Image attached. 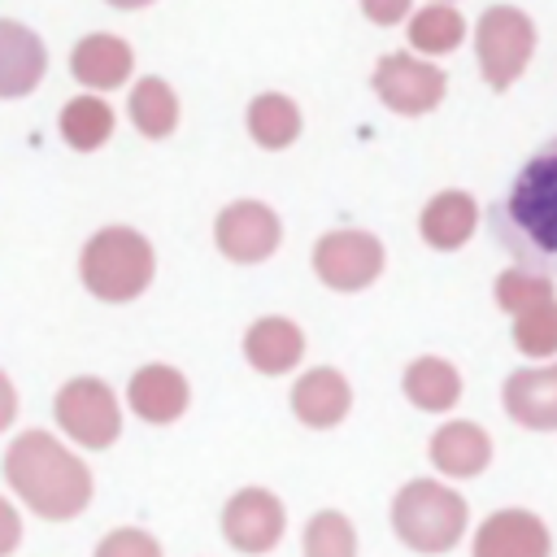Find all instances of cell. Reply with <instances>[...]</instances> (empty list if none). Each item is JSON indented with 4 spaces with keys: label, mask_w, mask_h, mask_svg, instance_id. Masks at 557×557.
I'll return each instance as SVG.
<instances>
[{
    "label": "cell",
    "mask_w": 557,
    "mask_h": 557,
    "mask_svg": "<svg viewBox=\"0 0 557 557\" xmlns=\"http://www.w3.org/2000/svg\"><path fill=\"white\" fill-rule=\"evenodd\" d=\"M492 235L535 274H557V135L513 174L492 209Z\"/></svg>",
    "instance_id": "1"
},
{
    "label": "cell",
    "mask_w": 557,
    "mask_h": 557,
    "mask_svg": "<svg viewBox=\"0 0 557 557\" xmlns=\"http://www.w3.org/2000/svg\"><path fill=\"white\" fill-rule=\"evenodd\" d=\"M4 474L17 487V496L44 518H74L91 496L87 466L44 431H26L13 440L4 457Z\"/></svg>",
    "instance_id": "2"
},
{
    "label": "cell",
    "mask_w": 557,
    "mask_h": 557,
    "mask_svg": "<svg viewBox=\"0 0 557 557\" xmlns=\"http://www.w3.org/2000/svg\"><path fill=\"white\" fill-rule=\"evenodd\" d=\"M152 278V248L131 226H104L83 248V283L100 300H135Z\"/></svg>",
    "instance_id": "3"
},
{
    "label": "cell",
    "mask_w": 557,
    "mask_h": 557,
    "mask_svg": "<svg viewBox=\"0 0 557 557\" xmlns=\"http://www.w3.org/2000/svg\"><path fill=\"white\" fill-rule=\"evenodd\" d=\"M474 44H479L483 78H487L492 87H509V83L522 74L531 48H535V26H531L527 13L496 4V9H487V13L479 17Z\"/></svg>",
    "instance_id": "4"
},
{
    "label": "cell",
    "mask_w": 557,
    "mask_h": 557,
    "mask_svg": "<svg viewBox=\"0 0 557 557\" xmlns=\"http://www.w3.org/2000/svg\"><path fill=\"white\" fill-rule=\"evenodd\" d=\"M57 422L87 448H104L122 431V413L113 392L100 379H74L57 392Z\"/></svg>",
    "instance_id": "5"
},
{
    "label": "cell",
    "mask_w": 557,
    "mask_h": 557,
    "mask_svg": "<svg viewBox=\"0 0 557 557\" xmlns=\"http://www.w3.org/2000/svg\"><path fill=\"white\" fill-rule=\"evenodd\" d=\"M313 270L322 274L326 287L357 292L383 270V248L366 231H331L313 248Z\"/></svg>",
    "instance_id": "6"
},
{
    "label": "cell",
    "mask_w": 557,
    "mask_h": 557,
    "mask_svg": "<svg viewBox=\"0 0 557 557\" xmlns=\"http://www.w3.org/2000/svg\"><path fill=\"white\" fill-rule=\"evenodd\" d=\"M457 522H461V505L435 483H413L396 500V527L418 548H444L457 535Z\"/></svg>",
    "instance_id": "7"
},
{
    "label": "cell",
    "mask_w": 557,
    "mask_h": 557,
    "mask_svg": "<svg viewBox=\"0 0 557 557\" xmlns=\"http://www.w3.org/2000/svg\"><path fill=\"white\" fill-rule=\"evenodd\" d=\"M278 218L274 209H265L261 200H235L218 213V226H213V239L218 248L231 257V261H265L274 248H278Z\"/></svg>",
    "instance_id": "8"
},
{
    "label": "cell",
    "mask_w": 557,
    "mask_h": 557,
    "mask_svg": "<svg viewBox=\"0 0 557 557\" xmlns=\"http://www.w3.org/2000/svg\"><path fill=\"white\" fill-rule=\"evenodd\" d=\"M374 91L383 96L387 109L396 113H426L440 104L444 96V74L418 57H405V52H392L379 61L374 70Z\"/></svg>",
    "instance_id": "9"
},
{
    "label": "cell",
    "mask_w": 557,
    "mask_h": 557,
    "mask_svg": "<svg viewBox=\"0 0 557 557\" xmlns=\"http://www.w3.org/2000/svg\"><path fill=\"white\" fill-rule=\"evenodd\" d=\"M222 531L239 553H270L278 544V535H283V505L270 492L248 487L226 505Z\"/></svg>",
    "instance_id": "10"
},
{
    "label": "cell",
    "mask_w": 557,
    "mask_h": 557,
    "mask_svg": "<svg viewBox=\"0 0 557 557\" xmlns=\"http://www.w3.org/2000/svg\"><path fill=\"white\" fill-rule=\"evenodd\" d=\"M48 52L22 22H0V96H26L44 78Z\"/></svg>",
    "instance_id": "11"
},
{
    "label": "cell",
    "mask_w": 557,
    "mask_h": 557,
    "mask_svg": "<svg viewBox=\"0 0 557 557\" xmlns=\"http://www.w3.org/2000/svg\"><path fill=\"white\" fill-rule=\"evenodd\" d=\"M131 44L117 39V35H87L78 39L74 57H70V70L83 87H96V91H109V87H122L131 78Z\"/></svg>",
    "instance_id": "12"
},
{
    "label": "cell",
    "mask_w": 557,
    "mask_h": 557,
    "mask_svg": "<svg viewBox=\"0 0 557 557\" xmlns=\"http://www.w3.org/2000/svg\"><path fill=\"white\" fill-rule=\"evenodd\" d=\"M131 405L148 422H174L187 409V379L174 366H144L131 379Z\"/></svg>",
    "instance_id": "13"
},
{
    "label": "cell",
    "mask_w": 557,
    "mask_h": 557,
    "mask_svg": "<svg viewBox=\"0 0 557 557\" xmlns=\"http://www.w3.org/2000/svg\"><path fill=\"white\" fill-rule=\"evenodd\" d=\"M305 352V335L296 322L287 318H261L248 335H244V357L261 370V374H283L300 361Z\"/></svg>",
    "instance_id": "14"
},
{
    "label": "cell",
    "mask_w": 557,
    "mask_h": 557,
    "mask_svg": "<svg viewBox=\"0 0 557 557\" xmlns=\"http://www.w3.org/2000/svg\"><path fill=\"white\" fill-rule=\"evenodd\" d=\"M292 409L309 426H335L348 413V383L335 370H309L292 392Z\"/></svg>",
    "instance_id": "15"
},
{
    "label": "cell",
    "mask_w": 557,
    "mask_h": 557,
    "mask_svg": "<svg viewBox=\"0 0 557 557\" xmlns=\"http://www.w3.org/2000/svg\"><path fill=\"white\" fill-rule=\"evenodd\" d=\"M474 231V200L466 191H440L422 209V235L435 248H457Z\"/></svg>",
    "instance_id": "16"
},
{
    "label": "cell",
    "mask_w": 557,
    "mask_h": 557,
    "mask_svg": "<svg viewBox=\"0 0 557 557\" xmlns=\"http://www.w3.org/2000/svg\"><path fill=\"white\" fill-rule=\"evenodd\" d=\"M57 122H61L65 144L78 148V152H91V148H100V144L113 135V109H109L104 100H96V96H74V100L61 109Z\"/></svg>",
    "instance_id": "17"
},
{
    "label": "cell",
    "mask_w": 557,
    "mask_h": 557,
    "mask_svg": "<svg viewBox=\"0 0 557 557\" xmlns=\"http://www.w3.org/2000/svg\"><path fill=\"white\" fill-rule=\"evenodd\" d=\"M248 131L261 148H287L300 135V109L278 91H265L248 104Z\"/></svg>",
    "instance_id": "18"
},
{
    "label": "cell",
    "mask_w": 557,
    "mask_h": 557,
    "mask_svg": "<svg viewBox=\"0 0 557 557\" xmlns=\"http://www.w3.org/2000/svg\"><path fill=\"white\" fill-rule=\"evenodd\" d=\"M505 400L522 422L553 426L557 422V370H548V374H513Z\"/></svg>",
    "instance_id": "19"
},
{
    "label": "cell",
    "mask_w": 557,
    "mask_h": 557,
    "mask_svg": "<svg viewBox=\"0 0 557 557\" xmlns=\"http://www.w3.org/2000/svg\"><path fill=\"white\" fill-rule=\"evenodd\" d=\"M131 122H135L148 139L170 135L174 122H178V100H174V91H170L161 78H139V83L131 87Z\"/></svg>",
    "instance_id": "20"
},
{
    "label": "cell",
    "mask_w": 557,
    "mask_h": 557,
    "mask_svg": "<svg viewBox=\"0 0 557 557\" xmlns=\"http://www.w3.org/2000/svg\"><path fill=\"white\" fill-rule=\"evenodd\" d=\"M461 35H466V22L448 4H431L409 22V39L418 52H453L461 44Z\"/></svg>",
    "instance_id": "21"
},
{
    "label": "cell",
    "mask_w": 557,
    "mask_h": 557,
    "mask_svg": "<svg viewBox=\"0 0 557 557\" xmlns=\"http://www.w3.org/2000/svg\"><path fill=\"white\" fill-rule=\"evenodd\" d=\"M405 392L409 400H418L422 409H448L457 400V374L444 361H418L405 374Z\"/></svg>",
    "instance_id": "22"
},
{
    "label": "cell",
    "mask_w": 557,
    "mask_h": 557,
    "mask_svg": "<svg viewBox=\"0 0 557 557\" xmlns=\"http://www.w3.org/2000/svg\"><path fill=\"white\" fill-rule=\"evenodd\" d=\"M431 453H435V461H440L444 470L466 474V470H479V466H483L487 444H483V435H479L474 426H444V431L435 435Z\"/></svg>",
    "instance_id": "23"
},
{
    "label": "cell",
    "mask_w": 557,
    "mask_h": 557,
    "mask_svg": "<svg viewBox=\"0 0 557 557\" xmlns=\"http://www.w3.org/2000/svg\"><path fill=\"white\" fill-rule=\"evenodd\" d=\"M305 557H352V527L339 513H318L305 531Z\"/></svg>",
    "instance_id": "24"
},
{
    "label": "cell",
    "mask_w": 557,
    "mask_h": 557,
    "mask_svg": "<svg viewBox=\"0 0 557 557\" xmlns=\"http://www.w3.org/2000/svg\"><path fill=\"white\" fill-rule=\"evenodd\" d=\"M96 557H161V548L144 531H113V535L100 540Z\"/></svg>",
    "instance_id": "25"
},
{
    "label": "cell",
    "mask_w": 557,
    "mask_h": 557,
    "mask_svg": "<svg viewBox=\"0 0 557 557\" xmlns=\"http://www.w3.org/2000/svg\"><path fill=\"white\" fill-rule=\"evenodd\" d=\"M361 9H366L370 22L392 26V22H400V17L409 13V0H361Z\"/></svg>",
    "instance_id": "26"
},
{
    "label": "cell",
    "mask_w": 557,
    "mask_h": 557,
    "mask_svg": "<svg viewBox=\"0 0 557 557\" xmlns=\"http://www.w3.org/2000/svg\"><path fill=\"white\" fill-rule=\"evenodd\" d=\"M17 540H22V527H17V513L0 500V557H9L13 548H17Z\"/></svg>",
    "instance_id": "27"
},
{
    "label": "cell",
    "mask_w": 557,
    "mask_h": 557,
    "mask_svg": "<svg viewBox=\"0 0 557 557\" xmlns=\"http://www.w3.org/2000/svg\"><path fill=\"white\" fill-rule=\"evenodd\" d=\"M13 413H17V396H13V383L0 374V431L13 422Z\"/></svg>",
    "instance_id": "28"
},
{
    "label": "cell",
    "mask_w": 557,
    "mask_h": 557,
    "mask_svg": "<svg viewBox=\"0 0 557 557\" xmlns=\"http://www.w3.org/2000/svg\"><path fill=\"white\" fill-rule=\"evenodd\" d=\"M109 4H117V9H144V4H152V0H109Z\"/></svg>",
    "instance_id": "29"
}]
</instances>
